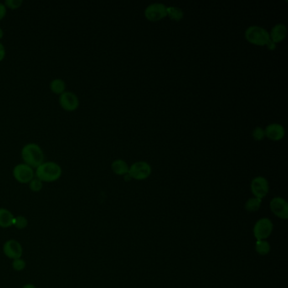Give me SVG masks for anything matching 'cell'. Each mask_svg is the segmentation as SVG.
<instances>
[{
  "label": "cell",
  "mask_w": 288,
  "mask_h": 288,
  "mask_svg": "<svg viewBox=\"0 0 288 288\" xmlns=\"http://www.w3.org/2000/svg\"><path fill=\"white\" fill-rule=\"evenodd\" d=\"M35 176L42 182H55L62 176V168L54 161H47L36 168Z\"/></svg>",
  "instance_id": "obj_1"
},
{
  "label": "cell",
  "mask_w": 288,
  "mask_h": 288,
  "mask_svg": "<svg viewBox=\"0 0 288 288\" xmlns=\"http://www.w3.org/2000/svg\"><path fill=\"white\" fill-rule=\"evenodd\" d=\"M22 158L25 164L32 168H37L44 162V154L37 144L29 143L22 148Z\"/></svg>",
  "instance_id": "obj_2"
},
{
  "label": "cell",
  "mask_w": 288,
  "mask_h": 288,
  "mask_svg": "<svg viewBox=\"0 0 288 288\" xmlns=\"http://www.w3.org/2000/svg\"><path fill=\"white\" fill-rule=\"evenodd\" d=\"M245 39L255 46H267L270 43V34L267 30L259 26H251L246 30Z\"/></svg>",
  "instance_id": "obj_3"
},
{
  "label": "cell",
  "mask_w": 288,
  "mask_h": 288,
  "mask_svg": "<svg viewBox=\"0 0 288 288\" xmlns=\"http://www.w3.org/2000/svg\"><path fill=\"white\" fill-rule=\"evenodd\" d=\"M272 231V222L266 217L258 220L253 228V233L257 240H265L270 237Z\"/></svg>",
  "instance_id": "obj_4"
},
{
  "label": "cell",
  "mask_w": 288,
  "mask_h": 288,
  "mask_svg": "<svg viewBox=\"0 0 288 288\" xmlns=\"http://www.w3.org/2000/svg\"><path fill=\"white\" fill-rule=\"evenodd\" d=\"M128 174L135 180H145L151 174V165L146 161H136L130 167Z\"/></svg>",
  "instance_id": "obj_5"
},
{
  "label": "cell",
  "mask_w": 288,
  "mask_h": 288,
  "mask_svg": "<svg viewBox=\"0 0 288 288\" xmlns=\"http://www.w3.org/2000/svg\"><path fill=\"white\" fill-rule=\"evenodd\" d=\"M13 176L17 182L26 184L34 178L35 171L27 164H18L14 167Z\"/></svg>",
  "instance_id": "obj_6"
},
{
  "label": "cell",
  "mask_w": 288,
  "mask_h": 288,
  "mask_svg": "<svg viewBox=\"0 0 288 288\" xmlns=\"http://www.w3.org/2000/svg\"><path fill=\"white\" fill-rule=\"evenodd\" d=\"M145 17L149 22H159L167 17V6L161 3L151 4L145 10Z\"/></svg>",
  "instance_id": "obj_7"
},
{
  "label": "cell",
  "mask_w": 288,
  "mask_h": 288,
  "mask_svg": "<svg viewBox=\"0 0 288 288\" xmlns=\"http://www.w3.org/2000/svg\"><path fill=\"white\" fill-rule=\"evenodd\" d=\"M250 188H251L252 193L254 197L260 199V200L264 198L268 195L269 188H270L268 180L262 176H258L252 180Z\"/></svg>",
  "instance_id": "obj_8"
},
{
  "label": "cell",
  "mask_w": 288,
  "mask_h": 288,
  "mask_svg": "<svg viewBox=\"0 0 288 288\" xmlns=\"http://www.w3.org/2000/svg\"><path fill=\"white\" fill-rule=\"evenodd\" d=\"M59 105L67 112L75 111L79 108V98L72 91H64L59 95Z\"/></svg>",
  "instance_id": "obj_9"
},
{
  "label": "cell",
  "mask_w": 288,
  "mask_h": 288,
  "mask_svg": "<svg viewBox=\"0 0 288 288\" xmlns=\"http://www.w3.org/2000/svg\"><path fill=\"white\" fill-rule=\"evenodd\" d=\"M3 252L7 258L11 259L22 258L23 254V247L22 243L15 239H10L4 243Z\"/></svg>",
  "instance_id": "obj_10"
},
{
  "label": "cell",
  "mask_w": 288,
  "mask_h": 288,
  "mask_svg": "<svg viewBox=\"0 0 288 288\" xmlns=\"http://www.w3.org/2000/svg\"><path fill=\"white\" fill-rule=\"evenodd\" d=\"M270 211L278 218L286 220L288 218V204L285 199L275 197L270 202Z\"/></svg>",
  "instance_id": "obj_11"
},
{
  "label": "cell",
  "mask_w": 288,
  "mask_h": 288,
  "mask_svg": "<svg viewBox=\"0 0 288 288\" xmlns=\"http://www.w3.org/2000/svg\"><path fill=\"white\" fill-rule=\"evenodd\" d=\"M265 137L273 141H279L285 136V129L280 124H270L264 129Z\"/></svg>",
  "instance_id": "obj_12"
},
{
  "label": "cell",
  "mask_w": 288,
  "mask_h": 288,
  "mask_svg": "<svg viewBox=\"0 0 288 288\" xmlns=\"http://www.w3.org/2000/svg\"><path fill=\"white\" fill-rule=\"evenodd\" d=\"M269 34H270V41L275 44H277V43H281L283 40L285 39L287 34V29L285 25L280 23V24L274 26L270 32H269Z\"/></svg>",
  "instance_id": "obj_13"
},
{
  "label": "cell",
  "mask_w": 288,
  "mask_h": 288,
  "mask_svg": "<svg viewBox=\"0 0 288 288\" xmlns=\"http://www.w3.org/2000/svg\"><path fill=\"white\" fill-rule=\"evenodd\" d=\"M14 220L15 216L11 211L0 208V228H9L13 227Z\"/></svg>",
  "instance_id": "obj_14"
},
{
  "label": "cell",
  "mask_w": 288,
  "mask_h": 288,
  "mask_svg": "<svg viewBox=\"0 0 288 288\" xmlns=\"http://www.w3.org/2000/svg\"><path fill=\"white\" fill-rule=\"evenodd\" d=\"M112 171L116 175L119 176H125L128 174L130 167L127 162L125 160L122 159H117L115 161H113L111 165Z\"/></svg>",
  "instance_id": "obj_15"
},
{
  "label": "cell",
  "mask_w": 288,
  "mask_h": 288,
  "mask_svg": "<svg viewBox=\"0 0 288 288\" xmlns=\"http://www.w3.org/2000/svg\"><path fill=\"white\" fill-rule=\"evenodd\" d=\"M49 86H50V90H52V92L54 93L56 95H60L61 94H63L65 91V89H66V84L62 79H53L51 81Z\"/></svg>",
  "instance_id": "obj_16"
},
{
  "label": "cell",
  "mask_w": 288,
  "mask_h": 288,
  "mask_svg": "<svg viewBox=\"0 0 288 288\" xmlns=\"http://www.w3.org/2000/svg\"><path fill=\"white\" fill-rule=\"evenodd\" d=\"M254 248L257 254L262 256L270 254V244L266 240H257Z\"/></svg>",
  "instance_id": "obj_17"
},
{
  "label": "cell",
  "mask_w": 288,
  "mask_h": 288,
  "mask_svg": "<svg viewBox=\"0 0 288 288\" xmlns=\"http://www.w3.org/2000/svg\"><path fill=\"white\" fill-rule=\"evenodd\" d=\"M167 16L172 19V21L180 22L183 18V11L178 7L169 6L167 7Z\"/></svg>",
  "instance_id": "obj_18"
},
{
  "label": "cell",
  "mask_w": 288,
  "mask_h": 288,
  "mask_svg": "<svg viewBox=\"0 0 288 288\" xmlns=\"http://www.w3.org/2000/svg\"><path fill=\"white\" fill-rule=\"evenodd\" d=\"M261 203L262 200L256 198V197H253V198L249 199L248 201H246L245 205H244V208H245L247 212H257V211L260 208Z\"/></svg>",
  "instance_id": "obj_19"
},
{
  "label": "cell",
  "mask_w": 288,
  "mask_h": 288,
  "mask_svg": "<svg viewBox=\"0 0 288 288\" xmlns=\"http://www.w3.org/2000/svg\"><path fill=\"white\" fill-rule=\"evenodd\" d=\"M13 226L19 230H23L25 228H27V226H28V220L24 216L15 217Z\"/></svg>",
  "instance_id": "obj_20"
},
{
  "label": "cell",
  "mask_w": 288,
  "mask_h": 288,
  "mask_svg": "<svg viewBox=\"0 0 288 288\" xmlns=\"http://www.w3.org/2000/svg\"><path fill=\"white\" fill-rule=\"evenodd\" d=\"M43 183L41 180L35 177L33 179L29 182V188L32 192L37 193L43 189Z\"/></svg>",
  "instance_id": "obj_21"
},
{
  "label": "cell",
  "mask_w": 288,
  "mask_h": 288,
  "mask_svg": "<svg viewBox=\"0 0 288 288\" xmlns=\"http://www.w3.org/2000/svg\"><path fill=\"white\" fill-rule=\"evenodd\" d=\"M26 267H27V262L25 261V259L22 258L14 259L12 261V268L16 271H22L25 270Z\"/></svg>",
  "instance_id": "obj_22"
},
{
  "label": "cell",
  "mask_w": 288,
  "mask_h": 288,
  "mask_svg": "<svg viewBox=\"0 0 288 288\" xmlns=\"http://www.w3.org/2000/svg\"><path fill=\"white\" fill-rule=\"evenodd\" d=\"M252 136L256 141H261L265 137L264 134V129L261 127H256L252 132Z\"/></svg>",
  "instance_id": "obj_23"
},
{
  "label": "cell",
  "mask_w": 288,
  "mask_h": 288,
  "mask_svg": "<svg viewBox=\"0 0 288 288\" xmlns=\"http://www.w3.org/2000/svg\"><path fill=\"white\" fill-rule=\"evenodd\" d=\"M22 3H23L22 0H6L5 6H6V8L16 10L22 6Z\"/></svg>",
  "instance_id": "obj_24"
},
{
  "label": "cell",
  "mask_w": 288,
  "mask_h": 288,
  "mask_svg": "<svg viewBox=\"0 0 288 288\" xmlns=\"http://www.w3.org/2000/svg\"><path fill=\"white\" fill-rule=\"evenodd\" d=\"M7 13V8L5 4L0 3V21H2L6 17Z\"/></svg>",
  "instance_id": "obj_25"
},
{
  "label": "cell",
  "mask_w": 288,
  "mask_h": 288,
  "mask_svg": "<svg viewBox=\"0 0 288 288\" xmlns=\"http://www.w3.org/2000/svg\"><path fill=\"white\" fill-rule=\"evenodd\" d=\"M6 48L3 43H0V62L4 60V58H6Z\"/></svg>",
  "instance_id": "obj_26"
},
{
  "label": "cell",
  "mask_w": 288,
  "mask_h": 288,
  "mask_svg": "<svg viewBox=\"0 0 288 288\" xmlns=\"http://www.w3.org/2000/svg\"><path fill=\"white\" fill-rule=\"evenodd\" d=\"M267 47H268V48H269V49H270V50H274V49H275V47H276V44H275V43H272V42L270 41V43H268V45H267Z\"/></svg>",
  "instance_id": "obj_27"
},
{
  "label": "cell",
  "mask_w": 288,
  "mask_h": 288,
  "mask_svg": "<svg viewBox=\"0 0 288 288\" xmlns=\"http://www.w3.org/2000/svg\"><path fill=\"white\" fill-rule=\"evenodd\" d=\"M22 288H37L36 285H33V284H31V283H28V284H26V285Z\"/></svg>",
  "instance_id": "obj_28"
},
{
  "label": "cell",
  "mask_w": 288,
  "mask_h": 288,
  "mask_svg": "<svg viewBox=\"0 0 288 288\" xmlns=\"http://www.w3.org/2000/svg\"><path fill=\"white\" fill-rule=\"evenodd\" d=\"M4 37V31L0 28V40L2 39Z\"/></svg>",
  "instance_id": "obj_29"
}]
</instances>
